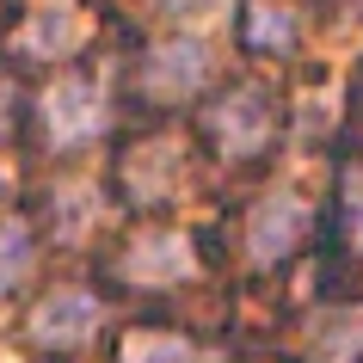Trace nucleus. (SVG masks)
Segmentation results:
<instances>
[{
	"label": "nucleus",
	"instance_id": "nucleus-1",
	"mask_svg": "<svg viewBox=\"0 0 363 363\" xmlns=\"http://www.w3.org/2000/svg\"><path fill=\"white\" fill-rule=\"evenodd\" d=\"M93 326H99L93 296H86V289H56V296H43V308H31L25 333H31V345H43V351H74V345L93 339Z\"/></svg>",
	"mask_w": 363,
	"mask_h": 363
},
{
	"label": "nucleus",
	"instance_id": "nucleus-2",
	"mask_svg": "<svg viewBox=\"0 0 363 363\" xmlns=\"http://www.w3.org/2000/svg\"><path fill=\"white\" fill-rule=\"evenodd\" d=\"M302 234H308L302 197L277 191V197H265V203L252 210V222H247V259L252 265H284L289 252L302 247Z\"/></svg>",
	"mask_w": 363,
	"mask_h": 363
},
{
	"label": "nucleus",
	"instance_id": "nucleus-3",
	"mask_svg": "<svg viewBox=\"0 0 363 363\" xmlns=\"http://www.w3.org/2000/svg\"><path fill=\"white\" fill-rule=\"evenodd\" d=\"M210 135H216V148H228V154H259L271 142V99L259 86L222 93L210 111Z\"/></svg>",
	"mask_w": 363,
	"mask_h": 363
},
{
	"label": "nucleus",
	"instance_id": "nucleus-4",
	"mask_svg": "<svg viewBox=\"0 0 363 363\" xmlns=\"http://www.w3.org/2000/svg\"><path fill=\"white\" fill-rule=\"evenodd\" d=\"M38 123H43V135H50L56 148L86 142V135L99 130V86H93V80H80V74L56 80V86L43 93V105H38Z\"/></svg>",
	"mask_w": 363,
	"mask_h": 363
},
{
	"label": "nucleus",
	"instance_id": "nucleus-5",
	"mask_svg": "<svg viewBox=\"0 0 363 363\" xmlns=\"http://www.w3.org/2000/svg\"><path fill=\"white\" fill-rule=\"evenodd\" d=\"M117 271H123L130 284H179V277L191 271V247L172 228H148V234H135L130 247H123V265Z\"/></svg>",
	"mask_w": 363,
	"mask_h": 363
},
{
	"label": "nucleus",
	"instance_id": "nucleus-6",
	"mask_svg": "<svg viewBox=\"0 0 363 363\" xmlns=\"http://www.w3.org/2000/svg\"><path fill=\"white\" fill-rule=\"evenodd\" d=\"M203 74H210V50H203L197 38H172V43H160V50L148 56V68H142V80H148V93H154V99L191 93Z\"/></svg>",
	"mask_w": 363,
	"mask_h": 363
},
{
	"label": "nucleus",
	"instance_id": "nucleus-7",
	"mask_svg": "<svg viewBox=\"0 0 363 363\" xmlns=\"http://www.w3.org/2000/svg\"><path fill=\"white\" fill-rule=\"evenodd\" d=\"M80 31H86V25H80V13L74 6H31V19L19 25V56H31V62H56V56H68V50H74L80 43Z\"/></svg>",
	"mask_w": 363,
	"mask_h": 363
},
{
	"label": "nucleus",
	"instance_id": "nucleus-8",
	"mask_svg": "<svg viewBox=\"0 0 363 363\" xmlns=\"http://www.w3.org/2000/svg\"><path fill=\"white\" fill-rule=\"evenodd\" d=\"M357 345H363V308H357V314H333V308H326L320 339H314V351H320L314 363H351V357H357Z\"/></svg>",
	"mask_w": 363,
	"mask_h": 363
},
{
	"label": "nucleus",
	"instance_id": "nucleus-9",
	"mask_svg": "<svg viewBox=\"0 0 363 363\" xmlns=\"http://www.w3.org/2000/svg\"><path fill=\"white\" fill-rule=\"evenodd\" d=\"M25 271H31V228L13 216V222H0V296H13Z\"/></svg>",
	"mask_w": 363,
	"mask_h": 363
},
{
	"label": "nucleus",
	"instance_id": "nucleus-10",
	"mask_svg": "<svg viewBox=\"0 0 363 363\" xmlns=\"http://www.w3.org/2000/svg\"><path fill=\"white\" fill-rule=\"evenodd\" d=\"M247 43H252V50H289V43H296L289 6H252V13H247Z\"/></svg>",
	"mask_w": 363,
	"mask_h": 363
},
{
	"label": "nucleus",
	"instance_id": "nucleus-11",
	"mask_svg": "<svg viewBox=\"0 0 363 363\" xmlns=\"http://www.w3.org/2000/svg\"><path fill=\"white\" fill-rule=\"evenodd\" d=\"M123 363H191V345L172 333H130L123 339Z\"/></svg>",
	"mask_w": 363,
	"mask_h": 363
},
{
	"label": "nucleus",
	"instance_id": "nucleus-12",
	"mask_svg": "<svg viewBox=\"0 0 363 363\" xmlns=\"http://www.w3.org/2000/svg\"><path fill=\"white\" fill-rule=\"evenodd\" d=\"M339 222H345V240L363 247V167H345V185H339Z\"/></svg>",
	"mask_w": 363,
	"mask_h": 363
},
{
	"label": "nucleus",
	"instance_id": "nucleus-13",
	"mask_svg": "<svg viewBox=\"0 0 363 363\" xmlns=\"http://www.w3.org/2000/svg\"><path fill=\"white\" fill-rule=\"evenodd\" d=\"M154 6H160V13H197L203 0H154Z\"/></svg>",
	"mask_w": 363,
	"mask_h": 363
}]
</instances>
